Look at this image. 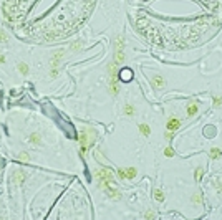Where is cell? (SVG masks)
Returning a JSON list of instances; mask_svg holds the SVG:
<instances>
[{
	"instance_id": "22",
	"label": "cell",
	"mask_w": 222,
	"mask_h": 220,
	"mask_svg": "<svg viewBox=\"0 0 222 220\" xmlns=\"http://www.w3.org/2000/svg\"><path fill=\"white\" fill-rule=\"evenodd\" d=\"M212 131H215V128H214V126H207V128L204 129L205 136H209V137H212V136H214V133H212Z\"/></svg>"
},
{
	"instance_id": "18",
	"label": "cell",
	"mask_w": 222,
	"mask_h": 220,
	"mask_svg": "<svg viewBox=\"0 0 222 220\" xmlns=\"http://www.w3.org/2000/svg\"><path fill=\"white\" fill-rule=\"evenodd\" d=\"M154 199L158 200V202H163L164 200V192L161 190V189H156L154 190Z\"/></svg>"
},
{
	"instance_id": "5",
	"label": "cell",
	"mask_w": 222,
	"mask_h": 220,
	"mask_svg": "<svg viewBox=\"0 0 222 220\" xmlns=\"http://www.w3.org/2000/svg\"><path fill=\"white\" fill-rule=\"evenodd\" d=\"M149 81H151V86L154 88L156 91H159V89H163V88L166 86V79H164V76H161V75H153Z\"/></svg>"
},
{
	"instance_id": "7",
	"label": "cell",
	"mask_w": 222,
	"mask_h": 220,
	"mask_svg": "<svg viewBox=\"0 0 222 220\" xmlns=\"http://www.w3.org/2000/svg\"><path fill=\"white\" fill-rule=\"evenodd\" d=\"M199 108H201V104H199V101H189L187 106H186V114H187V118H194L199 113Z\"/></svg>"
},
{
	"instance_id": "19",
	"label": "cell",
	"mask_w": 222,
	"mask_h": 220,
	"mask_svg": "<svg viewBox=\"0 0 222 220\" xmlns=\"http://www.w3.org/2000/svg\"><path fill=\"white\" fill-rule=\"evenodd\" d=\"M192 203L194 205H202V199H201V194H194L192 195Z\"/></svg>"
},
{
	"instance_id": "20",
	"label": "cell",
	"mask_w": 222,
	"mask_h": 220,
	"mask_svg": "<svg viewBox=\"0 0 222 220\" xmlns=\"http://www.w3.org/2000/svg\"><path fill=\"white\" fill-rule=\"evenodd\" d=\"M81 48V42H75V43H71L70 45V50H71V53H76V51Z\"/></svg>"
},
{
	"instance_id": "12",
	"label": "cell",
	"mask_w": 222,
	"mask_h": 220,
	"mask_svg": "<svg viewBox=\"0 0 222 220\" xmlns=\"http://www.w3.org/2000/svg\"><path fill=\"white\" fill-rule=\"evenodd\" d=\"M30 142L33 146H42V136L40 133H32L30 134Z\"/></svg>"
},
{
	"instance_id": "13",
	"label": "cell",
	"mask_w": 222,
	"mask_h": 220,
	"mask_svg": "<svg viewBox=\"0 0 222 220\" xmlns=\"http://www.w3.org/2000/svg\"><path fill=\"white\" fill-rule=\"evenodd\" d=\"M209 156H210V159H221V156H222V149H219V147H212V149L209 151Z\"/></svg>"
},
{
	"instance_id": "2",
	"label": "cell",
	"mask_w": 222,
	"mask_h": 220,
	"mask_svg": "<svg viewBox=\"0 0 222 220\" xmlns=\"http://www.w3.org/2000/svg\"><path fill=\"white\" fill-rule=\"evenodd\" d=\"M63 56H65V50H63V48L58 51H55L53 58H51V73H50L51 78H56V76H58V65L63 60Z\"/></svg>"
},
{
	"instance_id": "10",
	"label": "cell",
	"mask_w": 222,
	"mask_h": 220,
	"mask_svg": "<svg viewBox=\"0 0 222 220\" xmlns=\"http://www.w3.org/2000/svg\"><path fill=\"white\" fill-rule=\"evenodd\" d=\"M123 113H124V116H128V118H134V114H136V108H134L131 103H128V104H124Z\"/></svg>"
},
{
	"instance_id": "9",
	"label": "cell",
	"mask_w": 222,
	"mask_h": 220,
	"mask_svg": "<svg viewBox=\"0 0 222 220\" xmlns=\"http://www.w3.org/2000/svg\"><path fill=\"white\" fill-rule=\"evenodd\" d=\"M118 78L121 79V81H124V83H128V81L133 79V71H131L129 68H123V70H119V73H118Z\"/></svg>"
},
{
	"instance_id": "29",
	"label": "cell",
	"mask_w": 222,
	"mask_h": 220,
	"mask_svg": "<svg viewBox=\"0 0 222 220\" xmlns=\"http://www.w3.org/2000/svg\"><path fill=\"white\" fill-rule=\"evenodd\" d=\"M2 63H5V56L4 55H0V65H2Z\"/></svg>"
},
{
	"instance_id": "11",
	"label": "cell",
	"mask_w": 222,
	"mask_h": 220,
	"mask_svg": "<svg viewBox=\"0 0 222 220\" xmlns=\"http://www.w3.org/2000/svg\"><path fill=\"white\" fill-rule=\"evenodd\" d=\"M124 174H126V179L133 180V179L138 175V169H136V167H126V169H124Z\"/></svg>"
},
{
	"instance_id": "4",
	"label": "cell",
	"mask_w": 222,
	"mask_h": 220,
	"mask_svg": "<svg viewBox=\"0 0 222 220\" xmlns=\"http://www.w3.org/2000/svg\"><path fill=\"white\" fill-rule=\"evenodd\" d=\"M181 124H182V121L179 119V116H176V114H171L168 119V123H166V128H168V131H177V129L181 128Z\"/></svg>"
},
{
	"instance_id": "28",
	"label": "cell",
	"mask_w": 222,
	"mask_h": 220,
	"mask_svg": "<svg viewBox=\"0 0 222 220\" xmlns=\"http://www.w3.org/2000/svg\"><path fill=\"white\" fill-rule=\"evenodd\" d=\"M164 137H166L168 141H171L172 137H174V133H172V131H168V133H164Z\"/></svg>"
},
{
	"instance_id": "8",
	"label": "cell",
	"mask_w": 222,
	"mask_h": 220,
	"mask_svg": "<svg viewBox=\"0 0 222 220\" xmlns=\"http://www.w3.org/2000/svg\"><path fill=\"white\" fill-rule=\"evenodd\" d=\"M12 180H13V184L22 185L23 180H25V172H23L22 169H15L13 170V175H12Z\"/></svg>"
},
{
	"instance_id": "6",
	"label": "cell",
	"mask_w": 222,
	"mask_h": 220,
	"mask_svg": "<svg viewBox=\"0 0 222 220\" xmlns=\"http://www.w3.org/2000/svg\"><path fill=\"white\" fill-rule=\"evenodd\" d=\"M95 175H96L98 180H113V172L109 169H105V167L96 169L95 170Z\"/></svg>"
},
{
	"instance_id": "16",
	"label": "cell",
	"mask_w": 222,
	"mask_h": 220,
	"mask_svg": "<svg viewBox=\"0 0 222 220\" xmlns=\"http://www.w3.org/2000/svg\"><path fill=\"white\" fill-rule=\"evenodd\" d=\"M108 91L111 93L113 96H116L118 93H119V86H118V83H108Z\"/></svg>"
},
{
	"instance_id": "23",
	"label": "cell",
	"mask_w": 222,
	"mask_h": 220,
	"mask_svg": "<svg viewBox=\"0 0 222 220\" xmlns=\"http://www.w3.org/2000/svg\"><path fill=\"white\" fill-rule=\"evenodd\" d=\"M28 159H30L28 152H20V154H18V161H22V162H27Z\"/></svg>"
},
{
	"instance_id": "21",
	"label": "cell",
	"mask_w": 222,
	"mask_h": 220,
	"mask_svg": "<svg viewBox=\"0 0 222 220\" xmlns=\"http://www.w3.org/2000/svg\"><path fill=\"white\" fill-rule=\"evenodd\" d=\"M222 106V96H214V108H221Z\"/></svg>"
},
{
	"instance_id": "25",
	"label": "cell",
	"mask_w": 222,
	"mask_h": 220,
	"mask_svg": "<svg viewBox=\"0 0 222 220\" xmlns=\"http://www.w3.org/2000/svg\"><path fill=\"white\" fill-rule=\"evenodd\" d=\"M116 175H118V177H119V179H121V180H124V179H126L124 169H123V167H121V169H118V170H116Z\"/></svg>"
},
{
	"instance_id": "26",
	"label": "cell",
	"mask_w": 222,
	"mask_h": 220,
	"mask_svg": "<svg viewBox=\"0 0 222 220\" xmlns=\"http://www.w3.org/2000/svg\"><path fill=\"white\" fill-rule=\"evenodd\" d=\"M144 219H156V214L153 210H148L146 214H144Z\"/></svg>"
},
{
	"instance_id": "17",
	"label": "cell",
	"mask_w": 222,
	"mask_h": 220,
	"mask_svg": "<svg viewBox=\"0 0 222 220\" xmlns=\"http://www.w3.org/2000/svg\"><path fill=\"white\" fill-rule=\"evenodd\" d=\"M17 66H18V71H20L22 75H28V71H30V70H28V65H27V63L22 61V63H18Z\"/></svg>"
},
{
	"instance_id": "27",
	"label": "cell",
	"mask_w": 222,
	"mask_h": 220,
	"mask_svg": "<svg viewBox=\"0 0 222 220\" xmlns=\"http://www.w3.org/2000/svg\"><path fill=\"white\" fill-rule=\"evenodd\" d=\"M0 42L2 43H7V35H5V32L2 28H0Z\"/></svg>"
},
{
	"instance_id": "14",
	"label": "cell",
	"mask_w": 222,
	"mask_h": 220,
	"mask_svg": "<svg viewBox=\"0 0 222 220\" xmlns=\"http://www.w3.org/2000/svg\"><path fill=\"white\" fill-rule=\"evenodd\" d=\"M138 129H139V133H141L142 136H146V137L151 134V128H149L148 124H144V123H141V124L138 126Z\"/></svg>"
},
{
	"instance_id": "15",
	"label": "cell",
	"mask_w": 222,
	"mask_h": 220,
	"mask_svg": "<svg viewBox=\"0 0 222 220\" xmlns=\"http://www.w3.org/2000/svg\"><path fill=\"white\" fill-rule=\"evenodd\" d=\"M202 175H204V167H202V166L196 167V174H194L196 182H201V180H202Z\"/></svg>"
},
{
	"instance_id": "24",
	"label": "cell",
	"mask_w": 222,
	"mask_h": 220,
	"mask_svg": "<svg viewBox=\"0 0 222 220\" xmlns=\"http://www.w3.org/2000/svg\"><path fill=\"white\" fill-rule=\"evenodd\" d=\"M164 156H166V157H172V156H174V149H172V147H166V149H164Z\"/></svg>"
},
{
	"instance_id": "3",
	"label": "cell",
	"mask_w": 222,
	"mask_h": 220,
	"mask_svg": "<svg viewBox=\"0 0 222 220\" xmlns=\"http://www.w3.org/2000/svg\"><path fill=\"white\" fill-rule=\"evenodd\" d=\"M114 61L118 65L124 63V40L121 37H116V51H114Z\"/></svg>"
},
{
	"instance_id": "1",
	"label": "cell",
	"mask_w": 222,
	"mask_h": 220,
	"mask_svg": "<svg viewBox=\"0 0 222 220\" xmlns=\"http://www.w3.org/2000/svg\"><path fill=\"white\" fill-rule=\"evenodd\" d=\"M80 152H81V156H83V154H86L88 152V149L90 147H91L93 144H95V139H96V131H95V129H81L80 131Z\"/></svg>"
}]
</instances>
